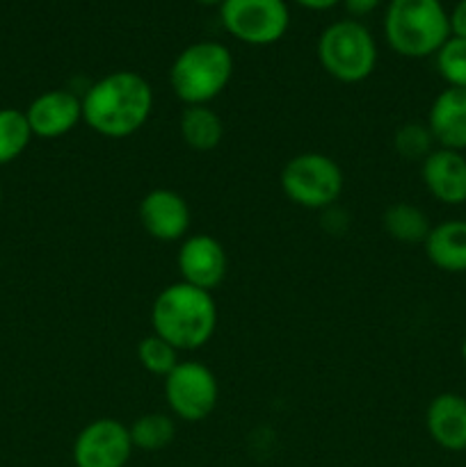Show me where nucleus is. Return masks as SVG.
Here are the masks:
<instances>
[{"instance_id": "1", "label": "nucleus", "mask_w": 466, "mask_h": 467, "mask_svg": "<svg viewBox=\"0 0 466 467\" xmlns=\"http://www.w3.org/2000/svg\"><path fill=\"white\" fill-rule=\"evenodd\" d=\"M154 89L137 71H112L82 96V123L108 140H126L149 121Z\"/></svg>"}, {"instance_id": "2", "label": "nucleus", "mask_w": 466, "mask_h": 467, "mask_svg": "<svg viewBox=\"0 0 466 467\" xmlns=\"http://www.w3.org/2000/svg\"><path fill=\"white\" fill-rule=\"evenodd\" d=\"M151 328L176 351L201 349L217 331L213 292L183 281L163 287L151 306Z\"/></svg>"}, {"instance_id": "3", "label": "nucleus", "mask_w": 466, "mask_h": 467, "mask_svg": "<svg viewBox=\"0 0 466 467\" xmlns=\"http://www.w3.org/2000/svg\"><path fill=\"white\" fill-rule=\"evenodd\" d=\"M384 39L407 59L434 57L450 39V16L441 0H388Z\"/></svg>"}, {"instance_id": "4", "label": "nucleus", "mask_w": 466, "mask_h": 467, "mask_svg": "<svg viewBox=\"0 0 466 467\" xmlns=\"http://www.w3.org/2000/svg\"><path fill=\"white\" fill-rule=\"evenodd\" d=\"M233 53L219 41L185 46L169 68V87L183 105H208L224 94L233 78Z\"/></svg>"}, {"instance_id": "5", "label": "nucleus", "mask_w": 466, "mask_h": 467, "mask_svg": "<svg viewBox=\"0 0 466 467\" xmlns=\"http://www.w3.org/2000/svg\"><path fill=\"white\" fill-rule=\"evenodd\" d=\"M320 67L343 85H356L373 76L377 44L368 27L356 18H341L324 27L315 44Z\"/></svg>"}, {"instance_id": "6", "label": "nucleus", "mask_w": 466, "mask_h": 467, "mask_svg": "<svg viewBox=\"0 0 466 467\" xmlns=\"http://www.w3.org/2000/svg\"><path fill=\"white\" fill-rule=\"evenodd\" d=\"M283 196L306 210H329L345 190V176L334 158L324 153H300L288 160L279 176Z\"/></svg>"}, {"instance_id": "7", "label": "nucleus", "mask_w": 466, "mask_h": 467, "mask_svg": "<svg viewBox=\"0 0 466 467\" xmlns=\"http://www.w3.org/2000/svg\"><path fill=\"white\" fill-rule=\"evenodd\" d=\"M224 30L247 46H272L291 27L286 0H224L219 5Z\"/></svg>"}, {"instance_id": "8", "label": "nucleus", "mask_w": 466, "mask_h": 467, "mask_svg": "<svg viewBox=\"0 0 466 467\" xmlns=\"http://www.w3.org/2000/svg\"><path fill=\"white\" fill-rule=\"evenodd\" d=\"M164 400L172 418L181 422H201L217 409V377L204 363L181 360L174 372L164 377Z\"/></svg>"}, {"instance_id": "9", "label": "nucleus", "mask_w": 466, "mask_h": 467, "mask_svg": "<svg viewBox=\"0 0 466 467\" xmlns=\"http://www.w3.org/2000/svg\"><path fill=\"white\" fill-rule=\"evenodd\" d=\"M131 429L114 418H99L73 441L76 467H126L132 456Z\"/></svg>"}, {"instance_id": "10", "label": "nucleus", "mask_w": 466, "mask_h": 467, "mask_svg": "<svg viewBox=\"0 0 466 467\" xmlns=\"http://www.w3.org/2000/svg\"><path fill=\"white\" fill-rule=\"evenodd\" d=\"M176 265L183 283H190L199 290L213 292L227 278L228 260L224 246L213 235L196 233V235H187L181 242Z\"/></svg>"}, {"instance_id": "11", "label": "nucleus", "mask_w": 466, "mask_h": 467, "mask_svg": "<svg viewBox=\"0 0 466 467\" xmlns=\"http://www.w3.org/2000/svg\"><path fill=\"white\" fill-rule=\"evenodd\" d=\"M146 235L158 242H183L190 231V205L178 192L167 187H155L146 192L137 210Z\"/></svg>"}, {"instance_id": "12", "label": "nucleus", "mask_w": 466, "mask_h": 467, "mask_svg": "<svg viewBox=\"0 0 466 467\" xmlns=\"http://www.w3.org/2000/svg\"><path fill=\"white\" fill-rule=\"evenodd\" d=\"M26 119L35 137L58 140L82 121V99L69 89H48L27 105Z\"/></svg>"}, {"instance_id": "13", "label": "nucleus", "mask_w": 466, "mask_h": 467, "mask_svg": "<svg viewBox=\"0 0 466 467\" xmlns=\"http://www.w3.org/2000/svg\"><path fill=\"white\" fill-rule=\"evenodd\" d=\"M420 178L434 201L443 205L466 203V155L460 150L434 149L420 162Z\"/></svg>"}, {"instance_id": "14", "label": "nucleus", "mask_w": 466, "mask_h": 467, "mask_svg": "<svg viewBox=\"0 0 466 467\" xmlns=\"http://www.w3.org/2000/svg\"><path fill=\"white\" fill-rule=\"evenodd\" d=\"M428 128L437 149L466 150V89L446 87L439 91L428 112Z\"/></svg>"}, {"instance_id": "15", "label": "nucleus", "mask_w": 466, "mask_h": 467, "mask_svg": "<svg viewBox=\"0 0 466 467\" xmlns=\"http://www.w3.org/2000/svg\"><path fill=\"white\" fill-rule=\"evenodd\" d=\"M425 429L434 445L446 451H466V397L441 392L425 410Z\"/></svg>"}, {"instance_id": "16", "label": "nucleus", "mask_w": 466, "mask_h": 467, "mask_svg": "<svg viewBox=\"0 0 466 467\" xmlns=\"http://www.w3.org/2000/svg\"><path fill=\"white\" fill-rule=\"evenodd\" d=\"M425 255L446 274H466V219H446L429 228Z\"/></svg>"}, {"instance_id": "17", "label": "nucleus", "mask_w": 466, "mask_h": 467, "mask_svg": "<svg viewBox=\"0 0 466 467\" xmlns=\"http://www.w3.org/2000/svg\"><path fill=\"white\" fill-rule=\"evenodd\" d=\"M178 132L187 149L196 153H208L222 144V117L208 105H187L178 119Z\"/></svg>"}, {"instance_id": "18", "label": "nucleus", "mask_w": 466, "mask_h": 467, "mask_svg": "<svg viewBox=\"0 0 466 467\" xmlns=\"http://www.w3.org/2000/svg\"><path fill=\"white\" fill-rule=\"evenodd\" d=\"M382 226L391 240L400 244H423L425 237L429 235L428 214L414 203H393L388 205L382 217Z\"/></svg>"}, {"instance_id": "19", "label": "nucleus", "mask_w": 466, "mask_h": 467, "mask_svg": "<svg viewBox=\"0 0 466 467\" xmlns=\"http://www.w3.org/2000/svg\"><path fill=\"white\" fill-rule=\"evenodd\" d=\"M32 137L35 135L23 109L0 108V167L21 158Z\"/></svg>"}, {"instance_id": "20", "label": "nucleus", "mask_w": 466, "mask_h": 467, "mask_svg": "<svg viewBox=\"0 0 466 467\" xmlns=\"http://www.w3.org/2000/svg\"><path fill=\"white\" fill-rule=\"evenodd\" d=\"M131 441L135 450L160 451L172 445L176 436V422L167 413H144L131 424Z\"/></svg>"}, {"instance_id": "21", "label": "nucleus", "mask_w": 466, "mask_h": 467, "mask_svg": "<svg viewBox=\"0 0 466 467\" xmlns=\"http://www.w3.org/2000/svg\"><path fill=\"white\" fill-rule=\"evenodd\" d=\"M393 149L407 162H423L437 149V144H434V137L429 132L428 123L407 121L393 135Z\"/></svg>"}, {"instance_id": "22", "label": "nucleus", "mask_w": 466, "mask_h": 467, "mask_svg": "<svg viewBox=\"0 0 466 467\" xmlns=\"http://www.w3.org/2000/svg\"><path fill=\"white\" fill-rule=\"evenodd\" d=\"M181 351L174 349L167 340L158 337L155 333L142 337L140 345H137V360H140L142 368L146 369L154 377H169L174 372L181 360H178Z\"/></svg>"}, {"instance_id": "23", "label": "nucleus", "mask_w": 466, "mask_h": 467, "mask_svg": "<svg viewBox=\"0 0 466 467\" xmlns=\"http://www.w3.org/2000/svg\"><path fill=\"white\" fill-rule=\"evenodd\" d=\"M434 64L448 87L466 89V39L450 35V39L434 55Z\"/></svg>"}, {"instance_id": "24", "label": "nucleus", "mask_w": 466, "mask_h": 467, "mask_svg": "<svg viewBox=\"0 0 466 467\" xmlns=\"http://www.w3.org/2000/svg\"><path fill=\"white\" fill-rule=\"evenodd\" d=\"M448 16H450V35L466 39V0H457Z\"/></svg>"}, {"instance_id": "25", "label": "nucleus", "mask_w": 466, "mask_h": 467, "mask_svg": "<svg viewBox=\"0 0 466 467\" xmlns=\"http://www.w3.org/2000/svg\"><path fill=\"white\" fill-rule=\"evenodd\" d=\"M341 3L345 5V9L352 14V16L361 18V16H368V14H373L375 9L382 5V0H341Z\"/></svg>"}, {"instance_id": "26", "label": "nucleus", "mask_w": 466, "mask_h": 467, "mask_svg": "<svg viewBox=\"0 0 466 467\" xmlns=\"http://www.w3.org/2000/svg\"><path fill=\"white\" fill-rule=\"evenodd\" d=\"M292 3L304 9H311V12H327V9L336 7L341 0H292Z\"/></svg>"}, {"instance_id": "27", "label": "nucleus", "mask_w": 466, "mask_h": 467, "mask_svg": "<svg viewBox=\"0 0 466 467\" xmlns=\"http://www.w3.org/2000/svg\"><path fill=\"white\" fill-rule=\"evenodd\" d=\"M196 3L206 5V7H215V5H217V7H219V5H222L224 0H196Z\"/></svg>"}, {"instance_id": "28", "label": "nucleus", "mask_w": 466, "mask_h": 467, "mask_svg": "<svg viewBox=\"0 0 466 467\" xmlns=\"http://www.w3.org/2000/svg\"><path fill=\"white\" fill-rule=\"evenodd\" d=\"M460 354H461V360H464V365H466V336H464V340H461Z\"/></svg>"}, {"instance_id": "29", "label": "nucleus", "mask_w": 466, "mask_h": 467, "mask_svg": "<svg viewBox=\"0 0 466 467\" xmlns=\"http://www.w3.org/2000/svg\"><path fill=\"white\" fill-rule=\"evenodd\" d=\"M0 205H3V185H0Z\"/></svg>"}]
</instances>
